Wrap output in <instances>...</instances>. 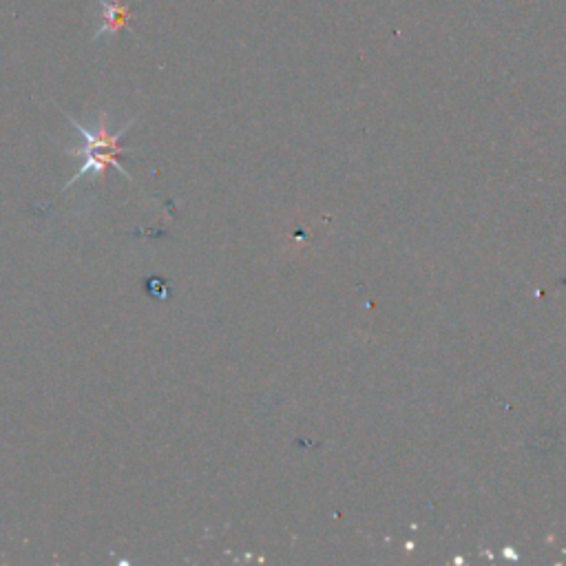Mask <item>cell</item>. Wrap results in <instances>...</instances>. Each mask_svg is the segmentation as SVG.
I'll return each mask as SVG.
<instances>
[{
	"label": "cell",
	"mask_w": 566,
	"mask_h": 566,
	"mask_svg": "<svg viewBox=\"0 0 566 566\" xmlns=\"http://www.w3.org/2000/svg\"><path fill=\"white\" fill-rule=\"evenodd\" d=\"M65 118L69 120V124H73V129H76L82 135V140H85V142H82V146H78V149H69L67 151L69 155H80L82 160H85V164H82V169L76 173V177H71V180L67 182L65 191L71 184L80 182L82 177H87V175L100 177L102 171L107 169V166H113V169H118L124 177H127V180L133 182L131 173L124 169V164L118 160V157H122L124 153L135 151V149H124V146H120V140L124 138V133H127L133 127L135 118L129 120L120 131H115V133L109 131V115L107 113H100L98 129H87L85 124H80L78 120H73L69 113H65Z\"/></svg>",
	"instance_id": "cell-1"
},
{
	"label": "cell",
	"mask_w": 566,
	"mask_h": 566,
	"mask_svg": "<svg viewBox=\"0 0 566 566\" xmlns=\"http://www.w3.org/2000/svg\"><path fill=\"white\" fill-rule=\"evenodd\" d=\"M100 5V25L93 40L102 38H113L118 36L122 29H127L131 25L133 18V7L129 5V0H98Z\"/></svg>",
	"instance_id": "cell-2"
}]
</instances>
